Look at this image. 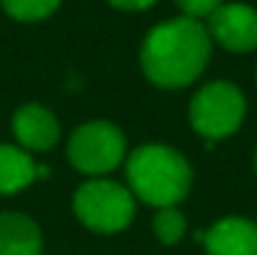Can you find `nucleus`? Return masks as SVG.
I'll use <instances>...</instances> for the list:
<instances>
[{
    "instance_id": "0eeeda50",
    "label": "nucleus",
    "mask_w": 257,
    "mask_h": 255,
    "mask_svg": "<svg viewBox=\"0 0 257 255\" xmlns=\"http://www.w3.org/2000/svg\"><path fill=\"white\" fill-rule=\"evenodd\" d=\"M13 135L18 138L23 150L43 153L58 143L60 125L48 108H43L38 103H28V105L18 108L13 115Z\"/></svg>"
},
{
    "instance_id": "f03ea898",
    "label": "nucleus",
    "mask_w": 257,
    "mask_h": 255,
    "mask_svg": "<svg viewBox=\"0 0 257 255\" xmlns=\"http://www.w3.org/2000/svg\"><path fill=\"white\" fill-rule=\"evenodd\" d=\"M127 185L148 205L175 208L192 188V168L175 148L143 145L127 158Z\"/></svg>"
},
{
    "instance_id": "6e6552de",
    "label": "nucleus",
    "mask_w": 257,
    "mask_h": 255,
    "mask_svg": "<svg viewBox=\"0 0 257 255\" xmlns=\"http://www.w3.org/2000/svg\"><path fill=\"white\" fill-rule=\"evenodd\" d=\"M202 243L207 255H257V223L227 215L202 235Z\"/></svg>"
},
{
    "instance_id": "423d86ee",
    "label": "nucleus",
    "mask_w": 257,
    "mask_h": 255,
    "mask_svg": "<svg viewBox=\"0 0 257 255\" xmlns=\"http://www.w3.org/2000/svg\"><path fill=\"white\" fill-rule=\"evenodd\" d=\"M207 33L230 53L257 50V10L247 3H222L207 18Z\"/></svg>"
},
{
    "instance_id": "39448f33",
    "label": "nucleus",
    "mask_w": 257,
    "mask_h": 255,
    "mask_svg": "<svg viewBox=\"0 0 257 255\" xmlns=\"http://www.w3.org/2000/svg\"><path fill=\"white\" fill-rule=\"evenodd\" d=\"M125 158V135L107 120L80 125L68 140L70 165L85 175H105Z\"/></svg>"
},
{
    "instance_id": "9d476101",
    "label": "nucleus",
    "mask_w": 257,
    "mask_h": 255,
    "mask_svg": "<svg viewBox=\"0 0 257 255\" xmlns=\"http://www.w3.org/2000/svg\"><path fill=\"white\" fill-rule=\"evenodd\" d=\"M38 178L30 153L15 145H0V195H13Z\"/></svg>"
},
{
    "instance_id": "20e7f679",
    "label": "nucleus",
    "mask_w": 257,
    "mask_h": 255,
    "mask_svg": "<svg viewBox=\"0 0 257 255\" xmlns=\"http://www.w3.org/2000/svg\"><path fill=\"white\" fill-rule=\"evenodd\" d=\"M245 108V95L237 85L215 80L202 85L190 100V123L202 138L222 140L242 125Z\"/></svg>"
},
{
    "instance_id": "9b49d317",
    "label": "nucleus",
    "mask_w": 257,
    "mask_h": 255,
    "mask_svg": "<svg viewBox=\"0 0 257 255\" xmlns=\"http://www.w3.org/2000/svg\"><path fill=\"white\" fill-rule=\"evenodd\" d=\"M63 0H0L3 10L20 20V23H35V20H45L48 15H53L58 10Z\"/></svg>"
},
{
    "instance_id": "ddd939ff",
    "label": "nucleus",
    "mask_w": 257,
    "mask_h": 255,
    "mask_svg": "<svg viewBox=\"0 0 257 255\" xmlns=\"http://www.w3.org/2000/svg\"><path fill=\"white\" fill-rule=\"evenodd\" d=\"M220 5H222V0H177V8L182 10V15L192 18V20L210 18Z\"/></svg>"
},
{
    "instance_id": "2eb2a0df",
    "label": "nucleus",
    "mask_w": 257,
    "mask_h": 255,
    "mask_svg": "<svg viewBox=\"0 0 257 255\" xmlns=\"http://www.w3.org/2000/svg\"><path fill=\"white\" fill-rule=\"evenodd\" d=\"M255 163H257V158H255Z\"/></svg>"
},
{
    "instance_id": "f8f14e48",
    "label": "nucleus",
    "mask_w": 257,
    "mask_h": 255,
    "mask_svg": "<svg viewBox=\"0 0 257 255\" xmlns=\"http://www.w3.org/2000/svg\"><path fill=\"white\" fill-rule=\"evenodd\" d=\"M153 230L165 245H175L182 240L187 230V220L177 208H160L158 215L153 218Z\"/></svg>"
},
{
    "instance_id": "7ed1b4c3",
    "label": "nucleus",
    "mask_w": 257,
    "mask_h": 255,
    "mask_svg": "<svg viewBox=\"0 0 257 255\" xmlns=\"http://www.w3.org/2000/svg\"><path fill=\"white\" fill-rule=\"evenodd\" d=\"M73 210L90 230L117 233L127 228L135 215V195L130 193V188L115 180L92 178L75 190Z\"/></svg>"
},
{
    "instance_id": "4468645a",
    "label": "nucleus",
    "mask_w": 257,
    "mask_h": 255,
    "mask_svg": "<svg viewBox=\"0 0 257 255\" xmlns=\"http://www.w3.org/2000/svg\"><path fill=\"white\" fill-rule=\"evenodd\" d=\"M112 8H120V10H148L153 8L158 0H107Z\"/></svg>"
},
{
    "instance_id": "1a4fd4ad",
    "label": "nucleus",
    "mask_w": 257,
    "mask_h": 255,
    "mask_svg": "<svg viewBox=\"0 0 257 255\" xmlns=\"http://www.w3.org/2000/svg\"><path fill=\"white\" fill-rule=\"evenodd\" d=\"M43 235L23 213H0V255H40Z\"/></svg>"
},
{
    "instance_id": "f257e3e1",
    "label": "nucleus",
    "mask_w": 257,
    "mask_h": 255,
    "mask_svg": "<svg viewBox=\"0 0 257 255\" xmlns=\"http://www.w3.org/2000/svg\"><path fill=\"white\" fill-rule=\"evenodd\" d=\"M212 53V38L200 20L172 18L155 25L140 48V68L160 88H185L202 75Z\"/></svg>"
}]
</instances>
